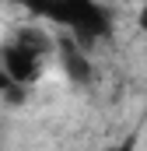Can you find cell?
Wrapping results in <instances>:
<instances>
[{
    "mask_svg": "<svg viewBox=\"0 0 147 151\" xmlns=\"http://www.w3.org/2000/svg\"><path fill=\"white\" fill-rule=\"evenodd\" d=\"M137 28H140V32H144V39H147V4L137 11Z\"/></svg>",
    "mask_w": 147,
    "mask_h": 151,
    "instance_id": "5b68a950",
    "label": "cell"
},
{
    "mask_svg": "<svg viewBox=\"0 0 147 151\" xmlns=\"http://www.w3.org/2000/svg\"><path fill=\"white\" fill-rule=\"evenodd\" d=\"M133 148H137V141L133 137H123L119 144H109V148H102V151H133Z\"/></svg>",
    "mask_w": 147,
    "mask_h": 151,
    "instance_id": "277c9868",
    "label": "cell"
},
{
    "mask_svg": "<svg viewBox=\"0 0 147 151\" xmlns=\"http://www.w3.org/2000/svg\"><path fill=\"white\" fill-rule=\"evenodd\" d=\"M56 60H60L63 74L70 77L74 84H81V88H84V84H91V77H95V63H91L88 49H84L74 35L56 32Z\"/></svg>",
    "mask_w": 147,
    "mask_h": 151,
    "instance_id": "3957f363",
    "label": "cell"
},
{
    "mask_svg": "<svg viewBox=\"0 0 147 151\" xmlns=\"http://www.w3.org/2000/svg\"><path fill=\"white\" fill-rule=\"evenodd\" d=\"M53 56H56V35L46 32L42 25H25L0 42V70L18 88H32Z\"/></svg>",
    "mask_w": 147,
    "mask_h": 151,
    "instance_id": "6da1fadb",
    "label": "cell"
},
{
    "mask_svg": "<svg viewBox=\"0 0 147 151\" xmlns=\"http://www.w3.org/2000/svg\"><path fill=\"white\" fill-rule=\"evenodd\" d=\"M32 14L60 25V32L74 35L84 49L112 35V14L109 7L95 0H53V4H32Z\"/></svg>",
    "mask_w": 147,
    "mask_h": 151,
    "instance_id": "7a4b0ae2",
    "label": "cell"
}]
</instances>
